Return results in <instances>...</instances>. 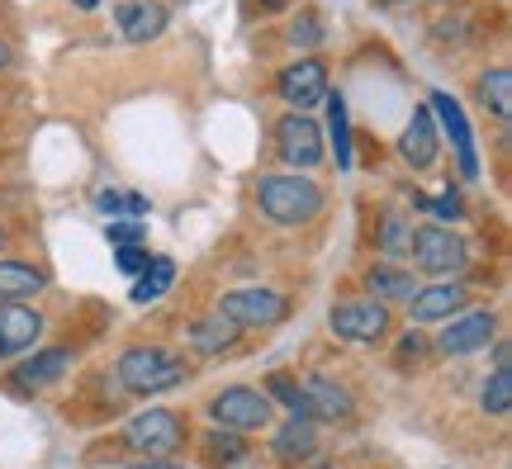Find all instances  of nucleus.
<instances>
[{
  "label": "nucleus",
  "instance_id": "423d86ee",
  "mask_svg": "<svg viewBox=\"0 0 512 469\" xmlns=\"http://www.w3.org/2000/svg\"><path fill=\"white\" fill-rule=\"evenodd\" d=\"M209 417L223 432H261L271 422V398L252 389V384H228L209 398Z\"/></svg>",
  "mask_w": 512,
  "mask_h": 469
},
{
  "label": "nucleus",
  "instance_id": "412c9836",
  "mask_svg": "<svg viewBox=\"0 0 512 469\" xmlns=\"http://www.w3.org/2000/svg\"><path fill=\"white\" fill-rule=\"evenodd\" d=\"M171 285H176V261L171 256H147V266L138 271V285H133V304H152Z\"/></svg>",
  "mask_w": 512,
  "mask_h": 469
},
{
  "label": "nucleus",
  "instance_id": "58836bf2",
  "mask_svg": "<svg viewBox=\"0 0 512 469\" xmlns=\"http://www.w3.org/2000/svg\"><path fill=\"white\" fill-rule=\"evenodd\" d=\"M76 5H81V10H91V5H95V0H76Z\"/></svg>",
  "mask_w": 512,
  "mask_h": 469
},
{
  "label": "nucleus",
  "instance_id": "9b49d317",
  "mask_svg": "<svg viewBox=\"0 0 512 469\" xmlns=\"http://www.w3.org/2000/svg\"><path fill=\"white\" fill-rule=\"evenodd\" d=\"M465 304H470V285H460V280H451V285H422L408 299V323L413 327L446 323V318L465 313Z\"/></svg>",
  "mask_w": 512,
  "mask_h": 469
},
{
  "label": "nucleus",
  "instance_id": "0eeeda50",
  "mask_svg": "<svg viewBox=\"0 0 512 469\" xmlns=\"http://www.w3.org/2000/svg\"><path fill=\"white\" fill-rule=\"evenodd\" d=\"M328 323L342 342L375 346L389 337V308H384L380 299H337L328 313Z\"/></svg>",
  "mask_w": 512,
  "mask_h": 469
},
{
  "label": "nucleus",
  "instance_id": "ddd939ff",
  "mask_svg": "<svg viewBox=\"0 0 512 469\" xmlns=\"http://www.w3.org/2000/svg\"><path fill=\"white\" fill-rule=\"evenodd\" d=\"M432 119H441V128L451 133V143H456V157H460V176L465 181H475L479 176V157H475V138H470V124H465V114H460V105L451 100L446 91H432Z\"/></svg>",
  "mask_w": 512,
  "mask_h": 469
},
{
  "label": "nucleus",
  "instance_id": "f03ea898",
  "mask_svg": "<svg viewBox=\"0 0 512 469\" xmlns=\"http://www.w3.org/2000/svg\"><path fill=\"white\" fill-rule=\"evenodd\" d=\"M119 384L138 398H157L185 384V361L166 346H128L119 356Z\"/></svg>",
  "mask_w": 512,
  "mask_h": 469
},
{
  "label": "nucleus",
  "instance_id": "dca6fc26",
  "mask_svg": "<svg viewBox=\"0 0 512 469\" xmlns=\"http://www.w3.org/2000/svg\"><path fill=\"white\" fill-rule=\"evenodd\" d=\"M304 403H309V417H323V422H347L351 408H356L347 389L328 375H313L304 384Z\"/></svg>",
  "mask_w": 512,
  "mask_h": 469
},
{
  "label": "nucleus",
  "instance_id": "f8f14e48",
  "mask_svg": "<svg viewBox=\"0 0 512 469\" xmlns=\"http://www.w3.org/2000/svg\"><path fill=\"white\" fill-rule=\"evenodd\" d=\"M67 365H72V346H48V351H34V361H19L15 375L5 379V389L15 398H29L34 389H48L57 379L67 375Z\"/></svg>",
  "mask_w": 512,
  "mask_h": 469
},
{
  "label": "nucleus",
  "instance_id": "f257e3e1",
  "mask_svg": "<svg viewBox=\"0 0 512 469\" xmlns=\"http://www.w3.org/2000/svg\"><path fill=\"white\" fill-rule=\"evenodd\" d=\"M256 204H261V214L271 218V223L299 228V223H313V218L323 214V190L309 176H261Z\"/></svg>",
  "mask_w": 512,
  "mask_h": 469
},
{
  "label": "nucleus",
  "instance_id": "a878e982",
  "mask_svg": "<svg viewBox=\"0 0 512 469\" xmlns=\"http://www.w3.org/2000/svg\"><path fill=\"white\" fill-rule=\"evenodd\" d=\"M261 394L275 398V403H285L290 408V417H309V403H304V384L294 375H285V370H275V375H266V384H261Z\"/></svg>",
  "mask_w": 512,
  "mask_h": 469
},
{
  "label": "nucleus",
  "instance_id": "f3484780",
  "mask_svg": "<svg viewBox=\"0 0 512 469\" xmlns=\"http://www.w3.org/2000/svg\"><path fill=\"white\" fill-rule=\"evenodd\" d=\"M114 19H119V34L128 43H147V38H157L166 29V5H157V0H128V5L114 10Z\"/></svg>",
  "mask_w": 512,
  "mask_h": 469
},
{
  "label": "nucleus",
  "instance_id": "79ce46f5",
  "mask_svg": "<svg viewBox=\"0 0 512 469\" xmlns=\"http://www.w3.org/2000/svg\"><path fill=\"white\" fill-rule=\"evenodd\" d=\"M318 469H337V465H318Z\"/></svg>",
  "mask_w": 512,
  "mask_h": 469
},
{
  "label": "nucleus",
  "instance_id": "6ab92c4d",
  "mask_svg": "<svg viewBox=\"0 0 512 469\" xmlns=\"http://www.w3.org/2000/svg\"><path fill=\"white\" fill-rule=\"evenodd\" d=\"M271 451H275V460H285V465L309 460V455L318 451V427H313V417H290V422L271 436Z\"/></svg>",
  "mask_w": 512,
  "mask_h": 469
},
{
  "label": "nucleus",
  "instance_id": "39448f33",
  "mask_svg": "<svg viewBox=\"0 0 512 469\" xmlns=\"http://www.w3.org/2000/svg\"><path fill=\"white\" fill-rule=\"evenodd\" d=\"M219 313L238 327V332H247V327H280L290 318V299L271 285H242V289H228V294H223Z\"/></svg>",
  "mask_w": 512,
  "mask_h": 469
},
{
  "label": "nucleus",
  "instance_id": "393cba45",
  "mask_svg": "<svg viewBox=\"0 0 512 469\" xmlns=\"http://www.w3.org/2000/svg\"><path fill=\"white\" fill-rule=\"evenodd\" d=\"M479 408L489 417H508L512 413V370L508 365H498L494 375L484 379V389H479Z\"/></svg>",
  "mask_w": 512,
  "mask_h": 469
},
{
  "label": "nucleus",
  "instance_id": "f704fd0d",
  "mask_svg": "<svg viewBox=\"0 0 512 469\" xmlns=\"http://www.w3.org/2000/svg\"><path fill=\"white\" fill-rule=\"evenodd\" d=\"M147 209H152V204H147L143 195H133V190H128V195H124V214H128V218H143Z\"/></svg>",
  "mask_w": 512,
  "mask_h": 469
},
{
  "label": "nucleus",
  "instance_id": "2eb2a0df",
  "mask_svg": "<svg viewBox=\"0 0 512 469\" xmlns=\"http://www.w3.org/2000/svg\"><path fill=\"white\" fill-rule=\"evenodd\" d=\"M43 337V313L29 304H0V356H19Z\"/></svg>",
  "mask_w": 512,
  "mask_h": 469
},
{
  "label": "nucleus",
  "instance_id": "5701e85b",
  "mask_svg": "<svg viewBox=\"0 0 512 469\" xmlns=\"http://www.w3.org/2000/svg\"><path fill=\"white\" fill-rule=\"evenodd\" d=\"M408 242H413V228H408V218H403L399 209H389V214L380 218V233H375V247L384 252V261H394V266H399L403 256H408Z\"/></svg>",
  "mask_w": 512,
  "mask_h": 469
},
{
  "label": "nucleus",
  "instance_id": "c85d7f7f",
  "mask_svg": "<svg viewBox=\"0 0 512 469\" xmlns=\"http://www.w3.org/2000/svg\"><path fill=\"white\" fill-rule=\"evenodd\" d=\"M413 204H418L422 214L441 218V228H446V223H460V218H465V199H460L456 190H441V195H413Z\"/></svg>",
  "mask_w": 512,
  "mask_h": 469
},
{
  "label": "nucleus",
  "instance_id": "2f4dec72",
  "mask_svg": "<svg viewBox=\"0 0 512 469\" xmlns=\"http://www.w3.org/2000/svg\"><path fill=\"white\" fill-rule=\"evenodd\" d=\"M105 233H110L114 247H143V242H147V228H143V223H110Z\"/></svg>",
  "mask_w": 512,
  "mask_h": 469
},
{
  "label": "nucleus",
  "instance_id": "1a4fd4ad",
  "mask_svg": "<svg viewBox=\"0 0 512 469\" xmlns=\"http://www.w3.org/2000/svg\"><path fill=\"white\" fill-rule=\"evenodd\" d=\"M275 152H280L285 166L313 171V166L323 162V128L313 124L309 114H294L290 109V114L275 124Z\"/></svg>",
  "mask_w": 512,
  "mask_h": 469
},
{
  "label": "nucleus",
  "instance_id": "7ed1b4c3",
  "mask_svg": "<svg viewBox=\"0 0 512 469\" xmlns=\"http://www.w3.org/2000/svg\"><path fill=\"white\" fill-rule=\"evenodd\" d=\"M124 446L138 460H166L185 446V417L171 408H147L124 427Z\"/></svg>",
  "mask_w": 512,
  "mask_h": 469
},
{
  "label": "nucleus",
  "instance_id": "4be33fe9",
  "mask_svg": "<svg viewBox=\"0 0 512 469\" xmlns=\"http://www.w3.org/2000/svg\"><path fill=\"white\" fill-rule=\"evenodd\" d=\"M48 285L43 280V271H34V266H19V261H0V304H24L29 294H38V289Z\"/></svg>",
  "mask_w": 512,
  "mask_h": 469
},
{
  "label": "nucleus",
  "instance_id": "c9c22d12",
  "mask_svg": "<svg viewBox=\"0 0 512 469\" xmlns=\"http://www.w3.org/2000/svg\"><path fill=\"white\" fill-rule=\"evenodd\" d=\"M128 469H181V465H166V460H138V465H128Z\"/></svg>",
  "mask_w": 512,
  "mask_h": 469
},
{
  "label": "nucleus",
  "instance_id": "a19ab883",
  "mask_svg": "<svg viewBox=\"0 0 512 469\" xmlns=\"http://www.w3.org/2000/svg\"><path fill=\"white\" fill-rule=\"evenodd\" d=\"M0 247H5V228H0Z\"/></svg>",
  "mask_w": 512,
  "mask_h": 469
},
{
  "label": "nucleus",
  "instance_id": "bb28decb",
  "mask_svg": "<svg viewBox=\"0 0 512 469\" xmlns=\"http://www.w3.org/2000/svg\"><path fill=\"white\" fill-rule=\"evenodd\" d=\"M328 128H332V147H337V166L351 171V133H347V100H342V91H328Z\"/></svg>",
  "mask_w": 512,
  "mask_h": 469
},
{
  "label": "nucleus",
  "instance_id": "cd10ccee",
  "mask_svg": "<svg viewBox=\"0 0 512 469\" xmlns=\"http://www.w3.org/2000/svg\"><path fill=\"white\" fill-rule=\"evenodd\" d=\"M204 455H209V465H238L242 455H247V446H242L238 432L214 427V432H204Z\"/></svg>",
  "mask_w": 512,
  "mask_h": 469
},
{
  "label": "nucleus",
  "instance_id": "4c0bfd02",
  "mask_svg": "<svg viewBox=\"0 0 512 469\" xmlns=\"http://www.w3.org/2000/svg\"><path fill=\"white\" fill-rule=\"evenodd\" d=\"M261 5H266V10H285L290 0H261Z\"/></svg>",
  "mask_w": 512,
  "mask_h": 469
},
{
  "label": "nucleus",
  "instance_id": "7c9ffc66",
  "mask_svg": "<svg viewBox=\"0 0 512 469\" xmlns=\"http://www.w3.org/2000/svg\"><path fill=\"white\" fill-rule=\"evenodd\" d=\"M323 38V24H318V15L313 10H304V15L290 24V43H299V48H313Z\"/></svg>",
  "mask_w": 512,
  "mask_h": 469
},
{
  "label": "nucleus",
  "instance_id": "c756f323",
  "mask_svg": "<svg viewBox=\"0 0 512 469\" xmlns=\"http://www.w3.org/2000/svg\"><path fill=\"white\" fill-rule=\"evenodd\" d=\"M422 356H427V337H422L418 327L403 332L399 346H394V365H399V370H413V365H422Z\"/></svg>",
  "mask_w": 512,
  "mask_h": 469
},
{
  "label": "nucleus",
  "instance_id": "b1692460",
  "mask_svg": "<svg viewBox=\"0 0 512 469\" xmlns=\"http://www.w3.org/2000/svg\"><path fill=\"white\" fill-rule=\"evenodd\" d=\"M479 100L494 109L498 119H508L512 114V72L508 67H489V72L479 76Z\"/></svg>",
  "mask_w": 512,
  "mask_h": 469
},
{
  "label": "nucleus",
  "instance_id": "a211bd4d",
  "mask_svg": "<svg viewBox=\"0 0 512 469\" xmlns=\"http://www.w3.org/2000/svg\"><path fill=\"white\" fill-rule=\"evenodd\" d=\"M366 289H370V299H380L389 308V304H408L418 294V280H413V271H403L394 261H375L366 275Z\"/></svg>",
  "mask_w": 512,
  "mask_h": 469
},
{
  "label": "nucleus",
  "instance_id": "6e6552de",
  "mask_svg": "<svg viewBox=\"0 0 512 469\" xmlns=\"http://www.w3.org/2000/svg\"><path fill=\"white\" fill-rule=\"evenodd\" d=\"M498 337V313L494 308H465L456 318H446L441 323V337H437V351L441 356H475L484 346Z\"/></svg>",
  "mask_w": 512,
  "mask_h": 469
},
{
  "label": "nucleus",
  "instance_id": "72a5a7b5",
  "mask_svg": "<svg viewBox=\"0 0 512 469\" xmlns=\"http://www.w3.org/2000/svg\"><path fill=\"white\" fill-rule=\"evenodd\" d=\"M147 266V247H119V271L124 275H138Z\"/></svg>",
  "mask_w": 512,
  "mask_h": 469
},
{
  "label": "nucleus",
  "instance_id": "aec40b11",
  "mask_svg": "<svg viewBox=\"0 0 512 469\" xmlns=\"http://www.w3.org/2000/svg\"><path fill=\"white\" fill-rule=\"evenodd\" d=\"M242 332L223 313H209V318H195L190 323V332H185V342H190V351H200V356H219V351H228V346L238 342Z\"/></svg>",
  "mask_w": 512,
  "mask_h": 469
},
{
  "label": "nucleus",
  "instance_id": "e433bc0d",
  "mask_svg": "<svg viewBox=\"0 0 512 469\" xmlns=\"http://www.w3.org/2000/svg\"><path fill=\"white\" fill-rule=\"evenodd\" d=\"M10 57H15V53H10V43H0V72L10 67Z\"/></svg>",
  "mask_w": 512,
  "mask_h": 469
},
{
  "label": "nucleus",
  "instance_id": "473e14b6",
  "mask_svg": "<svg viewBox=\"0 0 512 469\" xmlns=\"http://www.w3.org/2000/svg\"><path fill=\"white\" fill-rule=\"evenodd\" d=\"M95 209L110 218V223H119V218H124V195H119V190H100V195H95Z\"/></svg>",
  "mask_w": 512,
  "mask_h": 469
},
{
  "label": "nucleus",
  "instance_id": "4468645a",
  "mask_svg": "<svg viewBox=\"0 0 512 469\" xmlns=\"http://www.w3.org/2000/svg\"><path fill=\"white\" fill-rule=\"evenodd\" d=\"M437 147H441V133H437V119H432V109H427V105L413 109L408 128L399 133L403 162L413 166V171H427V166L437 162Z\"/></svg>",
  "mask_w": 512,
  "mask_h": 469
},
{
  "label": "nucleus",
  "instance_id": "20e7f679",
  "mask_svg": "<svg viewBox=\"0 0 512 469\" xmlns=\"http://www.w3.org/2000/svg\"><path fill=\"white\" fill-rule=\"evenodd\" d=\"M408 256L418 261L422 275L446 280V275L465 271V261H470V242H465L460 233H451V228H441V223H422V228H413Z\"/></svg>",
  "mask_w": 512,
  "mask_h": 469
},
{
  "label": "nucleus",
  "instance_id": "ea45409f",
  "mask_svg": "<svg viewBox=\"0 0 512 469\" xmlns=\"http://www.w3.org/2000/svg\"><path fill=\"white\" fill-rule=\"evenodd\" d=\"M380 5H408V0H380Z\"/></svg>",
  "mask_w": 512,
  "mask_h": 469
},
{
  "label": "nucleus",
  "instance_id": "9d476101",
  "mask_svg": "<svg viewBox=\"0 0 512 469\" xmlns=\"http://www.w3.org/2000/svg\"><path fill=\"white\" fill-rule=\"evenodd\" d=\"M275 95L294 109V114H309L318 100H328V67L318 57H299L285 72L275 76Z\"/></svg>",
  "mask_w": 512,
  "mask_h": 469
}]
</instances>
